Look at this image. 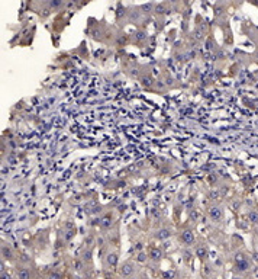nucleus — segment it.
<instances>
[{"instance_id":"nucleus-1","label":"nucleus","mask_w":258,"mask_h":279,"mask_svg":"<svg viewBox=\"0 0 258 279\" xmlns=\"http://www.w3.org/2000/svg\"><path fill=\"white\" fill-rule=\"evenodd\" d=\"M180 242L183 243L184 246H191L195 242V234L191 230H184L183 233L180 234Z\"/></svg>"},{"instance_id":"nucleus-2","label":"nucleus","mask_w":258,"mask_h":279,"mask_svg":"<svg viewBox=\"0 0 258 279\" xmlns=\"http://www.w3.org/2000/svg\"><path fill=\"white\" fill-rule=\"evenodd\" d=\"M135 270V266L132 262H125L122 266H120V275L124 276V278H128V276H131Z\"/></svg>"},{"instance_id":"nucleus-3","label":"nucleus","mask_w":258,"mask_h":279,"mask_svg":"<svg viewBox=\"0 0 258 279\" xmlns=\"http://www.w3.org/2000/svg\"><path fill=\"white\" fill-rule=\"evenodd\" d=\"M118 259H119V257H118V253H115V252L107 253V256H106V266L110 269L116 268V266H118Z\"/></svg>"},{"instance_id":"nucleus-4","label":"nucleus","mask_w":258,"mask_h":279,"mask_svg":"<svg viewBox=\"0 0 258 279\" xmlns=\"http://www.w3.org/2000/svg\"><path fill=\"white\" fill-rule=\"evenodd\" d=\"M196 256H197L200 260H206V259H207V247H206L205 244L197 246V249H196Z\"/></svg>"},{"instance_id":"nucleus-5","label":"nucleus","mask_w":258,"mask_h":279,"mask_svg":"<svg viewBox=\"0 0 258 279\" xmlns=\"http://www.w3.org/2000/svg\"><path fill=\"white\" fill-rule=\"evenodd\" d=\"M161 254H162V253H161L160 249H151L150 253H148V257L154 262H158L161 259Z\"/></svg>"},{"instance_id":"nucleus-6","label":"nucleus","mask_w":258,"mask_h":279,"mask_svg":"<svg viewBox=\"0 0 258 279\" xmlns=\"http://www.w3.org/2000/svg\"><path fill=\"white\" fill-rule=\"evenodd\" d=\"M18 278L19 279H30V270L26 268L18 269Z\"/></svg>"},{"instance_id":"nucleus-7","label":"nucleus","mask_w":258,"mask_h":279,"mask_svg":"<svg viewBox=\"0 0 258 279\" xmlns=\"http://www.w3.org/2000/svg\"><path fill=\"white\" fill-rule=\"evenodd\" d=\"M209 214H210V217H212L213 221H219V219L222 218V211L219 209V208H212V209L209 211Z\"/></svg>"},{"instance_id":"nucleus-8","label":"nucleus","mask_w":258,"mask_h":279,"mask_svg":"<svg viewBox=\"0 0 258 279\" xmlns=\"http://www.w3.org/2000/svg\"><path fill=\"white\" fill-rule=\"evenodd\" d=\"M170 236H171V231H170V230H167V228H162V230H160V231H158L155 237H157L158 240H165V238H168Z\"/></svg>"},{"instance_id":"nucleus-9","label":"nucleus","mask_w":258,"mask_h":279,"mask_svg":"<svg viewBox=\"0 0 258 279\" xmlns=\"http://www.w3.org/2000/svg\"><path fill=\"white\" fill-rule=\"evenodd\" d=\"M2 253H3V256L4 257H8V259H12V254H13V252H12V249L9 247V246L3 244V247H2Z\"/></svg>"},{"instance_id":"nucleus-10","label":"nucleus","mask_w":258,"mask_h":279,"mask_svg":"<svg viewBox=\"0 0 258 279\" xmlns=\"http://www.w3.org/2000/svg\"><path fill=\"white\" fill-rule=\"evenodd\" d=\"M112 225V218H110V215H107V217H105V218L100 221V227H103V228H107V227Z\"/></svg>"},{"instance_id":"nucleus-11","label":"nucleus","mask_w":258,"mask_h":279,"mask_svg":"<svg viewBox=\"0 0 258 279\" xmlns=\"http://www.w3.org/2000/svg\"><path fill=\"white\" fill-rule=\"evenodd\" d=\"M248 218L251 219V223L258 224V212H255V211L250 212V215H248Z\"/></svg>"},{"instance_id":"nucleus-12","label":"nucleus","mask_w":258,"mask_h":279,"mask_svg":"<svg viewBox=\"0 0 258 279\" xmlns=\"http://www.w3.org/2000/svg\"><path fill=\"white\" fill-rule=\"evenodd\" d=\"M145 259H146V256H145V254H144V253H139L138 260H139V262H144V260H145Z\"/></svg>"},{"instance_id":"nucleus-13","label":"nucleus","mask_w":258,"mask_h":279,"mask_svg":"<svg viewBox=\"0 0 258 279\" xmlns=\"http://www.w3.org/2000/svg\"><path fill=\"white\" fill-rule=\"evenodd\" d=\"M49 278H51V279H60V275H58V273H51Z\"/></svg>"},{"instance_id":"nucleus-14","label":"nucleus","mask_w":258,"mask_h":279,"mask_svg":"<svg viewBox=\"0 0 258 279\" xmlns=\"http://www.w3.org/2000/svg\"><path fill=\"white\" fill-rule=\"evenodd\" d=\"M75 269H79V270H81V269H83L81 268V262H80V260L75 262Z\"/></svg>"},{"instance_id":"nucleus-15","label":"nucleus","mask_w":258,"mask_h":279,"mask_svg":"<svg viewBox=\"0 0 258 279\" xmlns=\"http://www.w3.org/2000/svg\"><path fill=\"white\" fill-rule=\"evenodd\" d=\"M51 6H52V8H57V6H61V2H51Z\"/></svg>"},{"instance_id":"nucleus-16","label":"nucleus","mask_w":258,"mask_h":279,"mask_svg":"<svg viewBox=\"0 0 258 279\" xmlns=\"http://www.w3.org/2000/svg\"><path fill=\"white\" fill-rule=\"evenodd\" d=\"M257 231H258V227H257Z\"/></svg>"},{"instance_id":"nucleus-17","label":"nucleus","mask_w":258,"mask_h":279,"mask_svg":"<svg viewBox=\"0 0 258 279\" xmlns=\"http://www.w3.org/2000/svg\"><path fill=\"white\" fill-rule=\"evenodd\" d=\"M132 279H135V278H132Z\"/></svg>"}]
</instances>
